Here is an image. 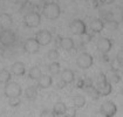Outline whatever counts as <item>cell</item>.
Segmentation results:
<instances>
[{
	"label": "cell",
	"mask_w": 123,
	"mask_h": 117,
	"mask_svg": "<svg viewBox=\"0 0 123 117\" xmlns=\"http://www.w3.org/2000/svg\"><path fill=\"white\" fill-rule=\"evenodd\" d=\"M41 12H42V15L48 20H56L60 14H61V8L59 6V4L56 2H45L42 8H41Z\"/></svg>",
	"instance_id": "1"
},
{
	"label": "cell",
	"mask_w": 123,
	"mask_h": 117,
	"mask_svg": "<svg viewBox=\"0 0 123 117\" xmlns=\"http://www.w3.org/2000/svg\"><path fill=\"white\" fill-rule=\"evenodd\" d=\"M22 22L27 28H37L41 23V14L38 11H32L22 17Z\"/></svg>",
	"instance_id": "2"
},
{
	"label": "cell",
	"mask_w": 123,
	"mask_h": 117,
	"mask_svg": "<svg viewBox=\"0 0 123 117\" xmlns=\"http://www.w3.org/2000/svg\"><path fill=\"white\" fill-rule=\"evenodd\" d=\"M17 35L12 29H0V45L4 47H11L15 43Z\"/></svg>",
	"instance_id": "3"
},
{
	"label": "cell",
	"mask_w": 123,
	"mask_h": 117,
	"mask_svg": "<svg viewBox=\"0 0 123 117\" xmlns=\"http://www.w3.org/2000/svg\"><path fill=\"white\" fill-rule=\"evenodd\" d=\"M96 47H97V50L100 52V54H110V52L113 50L114 42L110 38L102 36L97 40Z\"/></svg>",
	"instance_id": "4"
},
{
	"label": "cell",
	"mask_w": 123,
	"mask_h": 117,
	"mask_svg": "<svg viewBox=\"0 0 123 117\" xmlns=\"http://www.w3.org/2000/svg\"><path fill=\"white\" fill-rule=\"evenodd\" d=\"M93 63H94V58L89 54V53H87V52H83V53H81L77 58H76V64H77V67L81 69H89L92 66H93Z\"/></svg>",
	"instance_id": "5"
},
{
	"label": "cell",
	"mask_w": 123,
	"mask_h": 117,
	"mask_svg": "<svg viewBox=\"0 0 123 117\" xmlns=\"http://www.w3.org/2000/svg\"><path fill=\"white\" fill-rule=\"evenodd\" d=\"M4 93L8 98L20 97V95L22 93V89L17 82H8V83H6Z\"/></svg>",
	"instance_id": "6"
},
{
	"label": "cell",
	"mask_w": 123,
	"mask_h": 117,
	"mask_svg": "<svg viewBox=\"0 0 123 117\" xmlns=\"http://www.w3.org/2000/svg\"><path fill=\"white\" fill-rule=\"evenodd\" d=\"M35 40L38 41V43L40 46H47L52 42L53 40V35L48 29H40L35 33Z\"/></svg>",
	"instance_id": "7"
},
{
	"label": "cell",
	"mask_w": 123,
	"mask_h": 117,
	"mask_svg": "<svg viewBox=\"0 0 123 117\" xmlns=\"http://www.w3.org/2000/svg\"><path fill=\"white\" fill-rule=\"evenodd\" d=\"M69 29L75 35H85V34H87V25L80 19L73 20L69 23Z\"/></svg>",
	"instance_id": "8"
},
{
	"label": "cell",
	"mask_w": 123,
	"mask_h": 117,
	"mask_svg": "<svg viewBox=\"0 0 123 117\" xmlns=\"http://www.w3.org/2000/svg\"><path fill=\"white\" fill-rule=\"evenodd\" d=\"M100 112L105 117H115L117 114V105L113 101H105L100 108Z\"/></svg>",
	"instance_id": "9"
},
{
	"label": "cell",
	"mask_w": 123,
	"mask_h": 117,
	"mask_svg": "<svg viewBox=\"0 0 123 117\" xmlns=\"http://www.w3.org/2000/svg\"><path fill=\"white\" fill-rule=\"evenodd\" d=\"M40 45L38 43V41L35 40V38H29L24 42V50L28 54H35L40 50Z\"/></svg>",
	"instance_id": "10"
},
{
	"label": "cell",
	"mask_w": 123,
	"mask_h": 117,
	"mask_svg": "<svg viewBox=\"0 0 123 117\" xmlns=\"http://www.w3.org/2000/svg\"><path fill=\"white\" fill-rule=\"evenodd\" d=\"M56 45L59 47L66 50V52H70L72 49H74L75 47V43H74V40L72 38H62L60 35L56 36Z\"/></svg>",
	"instance_id": "11"
},
{
	"label": "cell",
	"mask_w": 123,
	"mask_h": 117,
	"mask_svg": "<svg viewBox=\"0 0 123 117\" xmlns=\"http://www.w3.org/2000/svg\"><path fill=\"white\" fill-rule=\"evenodd\" d=\"M13 26V18L10 13H0V29H11Z\"/></svg>",
	"instance_id": "12"
},
{
	"label": "cell",
	"mask_w": 123,
	"mask_h": 117,
	"mask_svg": "<svg viewBox=\"0 0 123 117\" xmlns=\"http://www.w3.org/2000/svg\"><path fill=\"white\" fill-rule=\"evenodd\" d=\"M89 28H90V30L94 34H98L102 30H104V28H105V22L102 19H100V18L93 19L92 22H90V25H89Z\"/></svg>",
	"instance_id": "13"
},
{
	"label": "cell",
	"mask_w": 123,
	"mask_h": 117,
	"mask_svg": "<svg viewBox=\"0 0 123 117\" xmlns=\"http://www.w3.org/2000/svg\"><path fill=\"white\" fill-rule=\"evenodd\" d=\"M11 73L15 76H24L25 73H26V67H25V63L21 62V61H17L12 64L11 67Z\"/></svg>",
	"instance_id": "14"
},
{
	"label": "cell",
	"mask_w": 123,
	"mask_h": 117,
	"mask_svg": "<svg viewBox=\"0 0 123 117\" xmlns=\"http://www.w3.org/2000/svg\"><path fill=\"white\" fill-rule=\"evenodd\" d=\"M74 80H75V75H74L73 70H70V69L62 70V73H61V81L65 84H69V83L74 82Z\"/></svg>",
	"instance_id": "15"
},
{
	"label": "cell",
	"mask_w": 123,
	"mask_h": 117,
	"mask_svg": "<svg viewBox=\"0 0 123 117\" xmlns=\"http://www.w3.org/2000/svg\"><path fill=\"white\" fill-rule=\"evenodd\" d=\"M53 83V78L49 75H42L40 80L38 81V88H41V89H47L52 86Z\"/></svg>",
	"instance_id": "16"
},
{
	"label": "cell",
	"mask_w": 123,
	"mask_h": 117,
	"mask_svg": "<svg viewBox=\"0 0 123 117\" xmlns=\"http://www.w3.org/2000/svg\"><path fill=\"white\" fill-rule=\"evenodd\" d=\"M67 111V105L63 102H56L53 107V112L55 116H63Z\"/></svg>",
	"instance_id": "17"
},
{
	"label": "cell",
	"mask_w": 123,
	"mask_h": 117,
	"mask_svg": "<svg viewBox=\"0 0 123 117\" xmlns=\"http://www.w3.org/2000/svg\"><path fill=\"white\" fill-rule=\"evenodd\" d=\"M11 78H12V73L10 70H7L6 68L0 69V83H8L11 82Z\"/></svg>",
	"instance_id": "18"
},
{
	"label": "cell",
	"mask_w": 123,
	"mask_h": 117,
	"mask_svg": "<svg viewBox=\"0 0 123 117\" xmlns=\"http://www.w3.org/2000/svg\"><path fill=\"white\" fill-rule=\"evenodd\" d=\"M28 76L31 80H34V81H39L40 77L42 76V71H41V69L39 68V67H33V68H31L28 73Z\"/></svg>",
	"instance_id": "19"
},
{
	"label": "cell",
	"mask_w": 123,
	"mask_h": 117,
	"mask_svg": "<svg viewBox=\"0 0 123 117\" xmlns=\"http://www.w3.org/2000/svg\"><path fill=\"white\" fill-rule=\"evenodd\" d=\"M86 102H87V99H86L85 96H82V95H76V96L73 97V107L82 108L86 105Z\"/></svg>",
	"instance_id": "20"
},
{
	"label": "cell",
	"mask_w": 123,
	"mask_h": 117,
	"mask_svg": "<svg viewBox=\"0 0 123 117\" xmlns=\"http://www.w3.org/2000/svg\"><path fill=\"white\" fill-rule=\"evenodd\" d=\"M25 94H26V97L28 98V99H34V98L37 97V95H38V89H37V87H34V86H29L25 90Z\"/></svg>",
	"instance_id": "21"
},
{
	"label": "cell",
	"mask_w": 123,
	"mask_h": 117,
	"mask_svg": "<svg viewBox=\"0 0 123 117\" xmlns=\"http://www.w3.org/2000/svg\"><path fill=\"white\" fill-rule=\"evenodd\" d=\"M48 70H49V73H50L52 75H57V74L61 71V66H60L59 62L53 61V62L48 66Z\"/></svg>",
	"instance_id": "22"
},
{
	"label": "cell",
	"mask_w": 123,
	"mask_h": 117,
	"mask_svg": "<svg viewBox=\"0 0 123 117\" xmlns=\"http://www.w3.org/2000/svg\"><path fill=\"white\" fill-rule=\"evenodd\" d=\"M47 58L53 62V61H56L57 58H59V52H57L56 49H50L49 52L47 53Z\"/></svg>",
	"instance_id": "23"
},
{
	"label": "cell",
	"mask_w": 123,
	"mask_h": 117,
	"mask_svg": "<svg viewBox=\"0 0 123 117\" xmlns=\"http://www.w3.org/2000/svg\"><path fill=\"white\" fill-rule=\"evenodd\" d=\"M77 115V111H76L75 107H69L67 108V111L65 114V117H76Z\"/></svg>",
	"instance_id": "24"
},
{
	"label": "cell",
	"mask_w": 123,
	"mask_h": 117,
	"mask_svg": "<svg viewBox=\"0 0 123 117\" xmlns=\"http://www.w3.org/2000/svg\"><path fill=\"white\" fill-rule=\"evenodd\" d=\"M19 104H20V98L19 97L10 98V105L11 107H18Z\"/></svg>",
	"instance_id": "25"
},
{
	"label": "cell",
	"mask_w": 123,
	"mask_h": 117,
	"mask_svg": "<svg viewBox=\"0 0 123 117\" xmlns=\"http://www.w3.org/2000/svg\"><path fill=\"white\" fill-rule=\"evenodd\" d=\"M76 88H79V89H85V77H80L77 80Z\"/></svg>",
	"instance_id": "26"
},
{
	"label": "cell",
	"mask_w": 123,
	"mask_h": 117,
	"mask_svg": "<svg viewBox=\"0 0 123 117\" xmlns=\"http://www.w3.org/2000/svg\"><path fill=\"white\" fill-rule=\"evenodd\" d=\"M40 117H55V115H54V112H53V111H49V110H43V111L41 112Z\"/></svg>",
	"instance_id": "27"
},
{
	"label": "cell",
	"mask_w": 123,
	"mask_h": 117,
	"mask_svg": "<svg viewBox=\"0 0 123 117\" xmlns=\"http://www.w3.org/2000/svg\"><path fill=\"white\" fill-rule=\"evenodd\" d=\"M98 1L103 5H111L113 2H115V0H98Z\"/></svg>",
	"instance_id": "28"
},
{
	"label": "cell",
	"mask_w": 123,
	"mask_h": 117,
	"mask_svg": "<svg viewBox=\"0 0 123 117\" xmlns=\"http://www.w3.org/2000/svg\"><path fill=\"white\" fill-rule=\"evenodd\" d=\"M96 117H105V116H103V115H102V114H101V112H98V114H97V115H96Z\"/></svg>",
	"instance_id": "29"
},
{
	"label": "cell",
	"mask_w": 123,
	"mask_h": 117,
	"mask_svg": "<svg viewBox=\"0 0 123 117\" xmlns=\"http://www.w3.org/2000/svg\"><path fill=\"white\" fill-rule=\"evenodd\" d=\"M93 1H97V0H93Z\"/></svg>",
	"instance_id": "30"
},
{
	"label": "cell",
	"mask_w": 123,
	"mask_h": 117,
	"mask_svg": "<svg viewBox=\"0 0 123 117\" xmlns=\"http://www.w3.org/2000/svg\"><path fill=\"white\" fill-rule=\"evenodd\" d=\"M0 1H1V0H0Z\"/></svg>",
	"instance_id": "31"
}]
</instances>
